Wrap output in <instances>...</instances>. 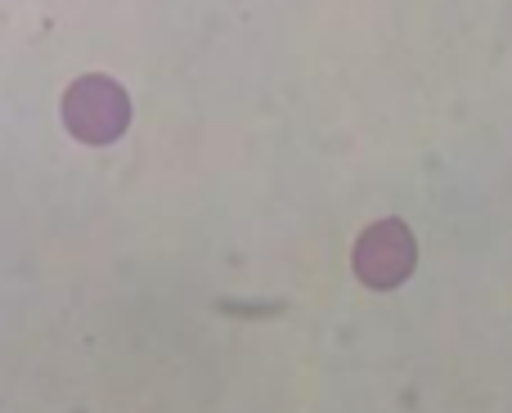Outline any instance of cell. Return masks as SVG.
Returning <instances> with one entry per match:
<instances>
[{"instance_id":"obj_1","label":"cell","mask_w":512,"mask_h":413,"mask_svg":"<svg viewBox=\"0 0 512 413\" xmlns=\"http://www.w3.org/2000/svg\"><path fill=\"white\" fill-rule=\"evenodd\" d=\"M59 117L72 140L90 144V149H104V144L122 140L126 126H131V99H126V90L113 77L86 72V77H77L63 90Z\"/></svg>"},{"instance_id":"obj_2","label":"cell","mask_w":512,"mask_h":413,"mask_svg":"<svg viewBox=\"0 0 512 413\" xmlns=\"http://www.w3.org/2000/svg\"><path fill=\"white\" fill-rule=\"evenodd\" d=\"M351 265H355V279L373 292H391L414 274L418 265V243L409 234L405 220H373L360 238H355V252H351Z\"/></svg>"}]
</instances>
